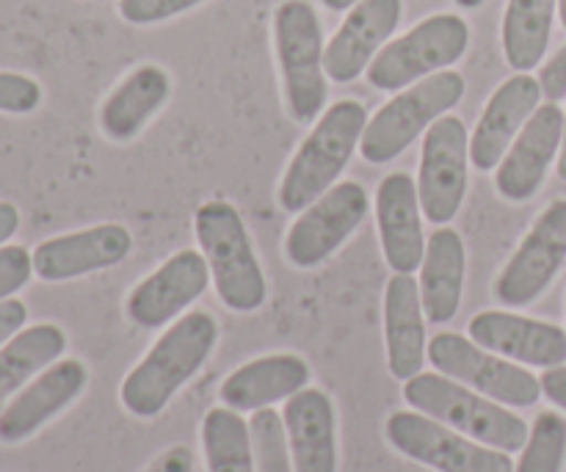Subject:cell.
<instances>
[{
    "label": "cell",
    "mask_w": 566,
    "mask_h": 472,
    "mask_svg": "<svg viewBox=\"0 0 566 472\" xmlns=\"http://www.w3.org/2000/svg\"><path fill=\"white\" fill-rule=\"evenodd\" d=\"M564 111L558 103H545L534 111L520 136L497 166L495 188L509 202H528L539 193L547 169L562 153Z\"/></svg>",
    "instance_id": "obj_13"
},
{
    "label": "cell",
    "mask_w": 566,
    "mask_h": 472,
    "mask_svg": "<svg viewBox=\"0 0 566 472\" xmlns=\"http://www.w3.org/2000/svg\"><path fill=\"white\" fill-rule=\"evenodd\" d=\"M542 97L545 94H542L539 77H531L528 72H517L503 81L470 136V164L479 171L497 169L525 122L539 108Z\"/></svg>",
    "instance_id": "obj_19"
},
{
    "label": "cell",
    "mask_w": 566,
    "mask_h": 472,
    "mask_svg": "<svg viewBox=\"0 0 566 472\" xmlns=\"http://www.w3.org/2000/svg\"><path fill=\"white\" fill-rule=\"evenodd\" d=\"M274 48L291 116L302 125L318 119L326 105V48L321 20L307 0L276 6Z\"/></svg>",
    "instance_id": "obj_6"
},
{
    "label": "cell",
    "mask_w": 566,
    "mask_h": 472,
    "mask_svg": "<svg viewBox=\"0 0 566 472\" xmlns=\"http://www.w3.org/2000/svg\"><path fill=\"white\" fill-rule=\"evenodd\" d=\"M566 263V199H556L536 219L517 252L495 282V298L503 307H528L551 287Z\"/></svg>",
    "instance_id": "obj_12"
},
{
    "label": "cell",
    "mask_w": 566,
    "mask_h": 472,
    "mask_svg": "<svg viewBox=\"0 0 566 472\" xmlns=\"http://www.w3.org/2000/svg\"><path fill=\"white\" fill-rule=\"evenodd\" d=\"M539 86L547 103H558L566 97V44L539 70Z\"/></svg>",
    "instance_id": "obj_34"
},
{
    "label": "cell",
    "mask_w": 566,
    "mask_h": 472,
    "mask_svg": "<svg viewBox=\"0 0 566 472\" xmlns=\"http://www.w3.org/2000/svg\"><path fill=\"white\" fill-rule=\"evenodd\" d=\"M558 177L566 182V111H564V138H562V155H558Z\"/></svg>",
    "instance_id": "obj_39"
},
{
    "label": "cell",
    "mask_w": 566,
    "mask_h": 472,
    "mask_svg": "<svg viewBox=\"0 0 566 472\" xmlns=\"http://www.w3.org/2000/svg\"><path fill=\"white\" fill-rule=\"evenodd\" d=\"M202 448L208 472H258L249 423L235 409L216 407L205 415Z\"/></svg>",
    "instance_id": "obj_28"
},
{
    "label": "cell",
    "mask_w": 566,
    "mask_h": 472,
    "mask_svg": "<svg viewBox=\"0 0 566 472\" xmlns=\"http://www.w3.org/2000/svg\"><path fill=\"white\" fill-rule=\"evenodd\" d=\"M42 103V86L20 72H0V111L3 114H31Z\"/></svg>",
    "instance_id": "obj_31"
},
{
    "label": "cell",
    "mask_w": 566,
    "mask_h": 472,
    "mask_svg": "<svg viewBox=\"0 0 566 472\" xmlns=\"http://www.w3.org/2000/svg\"><path fill=\"white\" fill-rule=\"evenodd\" d=\"M199 3L205 0H119V14L130 25H155V22L171 20Z\"/></svg>",
    "instance_id": "obj_32"
},
{
    "label": "cell",
    "mask_w": 566,
    "mask_h": 472,
    "mask_svg": "<svg viewBox=\"0 0 566 472\" xmlns=\"http://www.w3.org/2000/svg\"><path fill=\"white\" fill-rule=\"evenodd\" d=\"M457 6H462V9H479V6H484L486 0H453Z\"/></svg>",
    "instance_id": "obj_41"
},
{
    "label": "cell",
    "mask_w": 566,
    "mask_h": 472,
    "mask_svg": "<svg viewBox=\"0 0 566 472\" xmlns=\"http://www.w3.org/2000/svg\"><path fill=\"white\" fill-rule=\"evenodd\" d=\"M86 381L88 370L81 359H59L50 368H44L0 412V442L20 445V442L31 440L44 423L64 412L86 390Z\"/></svg>",
    "instance_id": "obj_15"
},
{
    "label": "cell",
    "mask_w": 566,
    "mask_h": 472,
    "mask_svg": "<svg viewBox=\"0 0 566 472\" xmlns=\"http://www.w3.org/2000/svg\"><path fill=\"white\" fill-rule=\"evenodd\" d=\"M376 224L381 252L396 274H412L423 263L426 238L420 221L418 182L407 171H392L376 191Z\"/></svg>",
    "instance_id": "obj_20"
},
{
    "label": "cell",
    "mask_w": 566,
    "mask_h": 472,
    "mask_svg": "<svg viewBox=\"0 0 566 472\" xmlns=\"http://www.w3.org/2000/svg\"><path fill=\"white\" fill-rule=\"evenodd\" d=\"M365 127L368 111L357 99H340L321 114L318 125L304 138L282 177L280 204L287 213H302L335 186L363 141Z\"/></svg>",
    "instance_id": "obj_2"
},
{
    "label": "cell",
    "mask_w": 566,
    "mask_h": 472,
    "mask_svg": "<svg viewBox=\"0 0 566 472\" xmlns=\"http://www.w3.org/2000/svg\"><path fill=\"white\" fill-rule=\"evenodd\" d=\"M464 269L468 254L462 235L453 227H437L426 241L420 263V302L429 324L442 326L457 318L464 291Z\"/></svg>",
    "instance_id": "obj_24"
},
{
    "label": "cell",
    "mask_w": 566,
    "mask_h": 472,
    "mask_svg": "<svg viewBox=\"0 0 566 472\" xmlns=\"http://www.w3.org/2000/svg\"><path fill=\"white\" fill-rule=\"evenodd\" d=\"M542 392L547 396V401L556 403L558 409L566 412V365H558V368H547L545 376H542Z\"/></svg>",
    "instance_id": "obj_37"
},
{
    "label": "cell",
    "mask_w": 566,
    "mask_h": 472,
    "mask_svg": "<svg viewBox=\"0 0 566 472\" xmlns=\"http://www.w3.org/2000/svg\"><path fill=\"white\" fill-rule=\"evenodd\" d=\"M31 274L33 260L25 247H0V302L22 291Z\"/></svg>",
    "instance_id": "obj_33"
},
{
    "label": "cell",
    "mask_w": 566,
    "mask_h": 472,
    "mask_svg": "<svg viewBox=\"0 0 566 472\" xmlns=\"http://www.w3.org/2000/svg\"><path fill=\"white\" fill-rule=\"evenodd\" d=\"M310 381V365L296 354H271L252 359L232 370L221 381L219 398L235 412H258V409L280 403L302 392Z\"/></svg>",
    "instance_id": "obj_23"
},
{
    "label": "cell",
    "mask_w": 566,
    "mask_h": 472,
    "mask_svg": "<svg viewBox=\"0 0 566 472\" xmlns=\"http://www.w3.org/2000/svg\"><path fill=\"white\" fill-rule=\"evenodd\" d=\"M558 14H562V25L566 31V0H558Z\"/></svg>",
    "instance_id": "obj_42"
},
{
    "label": "cell",
    "mask_w": 566,
    "mask_h": 472,
    "mask_svg": "<svg viewBox=\"0 0 566 472\" xmlns=\"http://www.w3.org/2000/svg\"><path fill=\"white\" fill-rule=\"evenodd\" d=\"M385 343L387 368L396 379L407 381L423 370L429 359L426 348V313L420 285L412 274H392L385 291Z\"/></svg>",
    "instance_id": "obj_22"
},
{
    "label": "cell",
    "mask_w": 566,
    "mask_h": 472,
    "mask_svg": "<svg viewBox=\"0 0 566 472\" xmlns=\"http://www.w3.org/2000/svg\"><path fill=\"white\" fill-rule=\"evenodd\" d=\"M470 340L486 352L506 357L531 368H558L566 365V332L547 321L525 318V315L486 310L473 315L468 324Z\"/></svg>",
    "instance_id": "obj_16"
},
{
    "label": "cell",
    "mask_w": 566,
    "mask_h": 472,
    "mask_svg": "<svg viewBox=\"0 0 566 472\" xmlns=\"http://www.w3.org/2000/svg\"><path fill=\"white\" fill-rule=\"evenodd\" d=\"M401 22V0H359L343 25L329 39L324 53L326 77L332 83H352L368 72L387 39Z\"/></svg>",
    "instance_id": "obj_17"
},
{
    "label": "cell",
    "mask_w": 566,
    "mask_h": 472,
    "mask_svg": "<svg viewBox=\"0 0 566 472\" xmlns=\"http://www.w3.org/2000/svg\"><path fill=\"white\" fill-rule=\"evenodd\" d=\"M566 464V420L558 412H539L528 431L514 472H562Z\"/></svg>",
    "instance_id": "obj_29"
},
{
    "label": "cell",
    "mask_w": 566,
    "mask_h": 472,
    "mask_svg": "<svg viewBox=\"0 0 566 472\" xmlns=\"http://www.w3.org/2000/svg\"><path fill=\"white\" fill-rule=\"evenodd\" d=\"M370 199L359 182H337L293 221L285 238V258L293 269H315L329 260L368 216Z\"/></svg>",
    "instance_id": "obj_11"
},
{
    "label": "cell",
    "mask_w": 566,
    "mask_h": 472,
    "mask_svg": "<svg viewBox=\"0 0 566 472\" xmlns=\"http://www.w3.org/2000/svg\"><path fill=\"white\" fill-rule=\"evenodd\" d=\"M133 235L122 224H97L70 235L48 238L33 249V274L44 282H64L94 274L127 260Z\"/></svg>",
    "instance_id": "obj_18"
},
{
    "label": "cell",
    "mask_w": 566,
    "mask_h": 472,
    "mask_svg": "<svg viewBox=\"0 0 566 472\" xmlns=\"http://www.w3.org/2000/svg\"><path fill=\"white\" fill-rule=\"evenodd\" d=\"M468 127L459 116H440L426 130L418 171L420 210L434 227H446L457 219L468 193Z\"/></svg>",
    "instance_id": "obj_10"
},
{
    "label": "cell",
    "mask_w": 566,
    "mask_h": 472,
    "mask_svg": "<svg viewBox=\"0 0 566 472\" xmlns=\"http://www.w3.org/2000/svg\"><path fill=\"white\" fill-rule=\"evenodd\" d=\"M249 434H252L254 468H258V472H296L293 470L285 418L276 409H258L254 418L249 420Z\"/></svg>",
    "instance_id": "obj_30"
},
{
    "label": "cell",
    "mask_w": 566,
    "mask_h": 472,
    "mask_svg": "<svg viewBox=\"0 0 566 472\" xmlns=\"http://www.w3.org/2000/svg\"><path fill=\"white\" fill-rule=\"evenodd\" d=\"M403 401L415 412L429 415L497 451L517 453L528 442V423L520 415L442 374H418L403 381Z\"/></svg>",
    "instance_id": "obj_3"
},
{
    "label": "cell",
    "mask_w": 566,
    "mask_h": 472,
    "mask_svg": "<svg viewBox=\"0 0 566 472\" xmlns=\"http://www.w3.org/2000/svg\"><path fill=\"white\" fill-rule=\"evenodd\" d=\"M429 363L437 374L457 379L459 385L503 403V407H534L542 396V381L523 365L486 352L470 337L440 332L429 343Z\"/></svg>",
    "instance_id": "obj_8"
},
{
    "label": "cell",
    "mask_w": 566,
    "mask_h": 472,
    "mask_svg": "<svg viewBox=\"0 0 566 472\" xmlns=\"http://www.w3.org/2000/svg\"><path fill=\"white\" fill-rule=\"evenodd\" d=\"M144 472H193V453L191 448L175 445L160 453Z\"/></svg>",
    "instance_id": "obj_36"
},
{
    "label": "cell",
    "mask_w": 566,
    "mask_h": 472,
    "mask_svg": "<svg viewBox=\"0 0 566 472\" xmlns=\"http://www.w3.org/2000/svg\"><path fill=\"white\" fill-rule=\"evenodd\" d=\"M470 48V25L459 14L442 11L420 20L403 36L379 50L368 66V83L379 92H401L423 77L457 64Z\"/></svg>",
    "instance_id": "obj_7"
},
{
    "label": "cell",
    "mask_w": 566,
    "mask_h": 472,
    "mask_svg": "<svg viewBox=\"0 0 566 472\" xmlns=\"http://www.w3.org/2000/svg\"><path fill=\"white\" fill-rule=\"evenodd\" d=\"M385 434L401 457L437 472H514L506 451L481 445L429 415L392 412Z\"/></svg>",
    "instance_id": "obj_9"
},
{
    "label": "cell",
    "mask_w": 566,
    "mask_h": 472,
    "mask_svg": "<svg viewBox=\"0 0 566 472\" xmlns=\"http://www.w3.org/2000/svg\"><path fill=\"white\" fill-rule=\"evenodd\" d=\"M171 92V77L164 66L142 64L108 94L99 108V130L111 141H130L149 119L164 108Z\"/></svg>",
    "instance_id": "obj_25"
},
{
    "label": "cell",
    "mask_w": 566,
    "mask_h": 472,
    "mask_svg": "<svg viewBox=\"0 0 566 472\" xmlns=\"http://www.w3.org/2000/svg\"><path fill=\"white\" fill-rule=\"evenodd\" d=\"M219 340V324L210 313H188L158 337L147 357L122 381L119 398L130 415L153 420L171 398L202 370Z\"/></svg>",
    "instance_id": "obj_1"
},
{
    "label": "cell",
    "mask_w": 566,
    "mask_h": 472,
    "mask_svg": "<svg viewBox=\"0 0 566 472\" xmlns=\"http://www.w3.org/2000/svg\"><path fill=\"white\" fill-rule=\"evenodd\" d=\"M285 431L296 472H337L335 403L324 390L304 387L285 403Z\"/></svg>",
    "instance_id": "obj_21"
},
{
    "label": "cell",
    "mask_w": 566,
    "mask_h": 472,
    "mask_svg": "<svg viewBox=\"0 0 566 472\" xmlns=\"http://www.w3.org/2000/svg\"><path fill=\"white\" fill-rule=\"evenodd\" d=\"M25 321H28V307L20 302V298L11 296L6 298V302H0V348H3L17 332H22Z\"/></svg>",
    "instance_id": "obj_35"
},
{
    "label": "cell",
    "mask_w": 566,
    "mask_h": 472,
    "mask_svg": "<svg viewBox=\"0 0 566 472\" xmlns=\"http://www.w3.org/2000/svg\"><path fill=\"white\" fill-rule=\"evenodd\" d=\"M208 282L210 265L205 254L182 249L133 287L127 298V318L142 329H160L191 307L208 291Z\"/></svg>",
    "instance_id": "obj_14"
},
{
    "label": "cell",
    "mask_w": 566,
    "mask_h": 472,
    "mask_svg": "<svg viewBox=\"0 0 566 472\" xmlns=\"http://www.w3.org/2000/svg\"><path fill=\"white\" fill-rule=\"evenodd\" d=\"M464 77L442 70L401 88L390 103L376 111L359 141V153L368 164H390L412 147L420 133L429 130L440 116L457 108L464 97Z\"/></svg>",
    "instance_id": "obj_5"
},
{
    "label": "cell",
    "mask_w": 566,
    "mask_h": 472,
    "mask_svg": "<svg viewBox=\"0 0 566 472\" xmlns=\"http://www.w3.org/2000/svg\"><path fill=\"white\" fill-rule=\"evenodd\" d=\"M20 230V210L11 202H0V247Z\"/></svg>",
    "instance_id": "obj_38"
},
{
    "label": "cell",
    "mask_w": 566,
    "mask_h": 472,
    "mask_svg": "<svg viewBox=\"0 0 566 472\" xmlns=\"http://www.w3.org/2000/svg\"><path fill=\"white\" fill-rule=\"evenodd\" d=\"M321 3L332 11H346V9H352L354 3H359V0H321Z\"/></svg>",
    "instance_id": "obj_40"
},
{
    "label": "cell",
    "mask_w": 566,
    "mask_h": 472,
    "mask_svg": "<svg viewBox=\"0 0 566 472\" xmlns=\"http://www.w3.org/2000/svg\"><path fill=\"white\" fill-rule=\"evenodd\" d=\"M558 0H509L503 14V53L514 72L539 66L551 48Z\"/></svg>",
    "instance_id": "obj_27"
},
{
    "label": "cell",
    "mask_w": 566,
    "mask_h": 472,
    "mask_svg": "<svg viewBox=\"0 0 566 472\" xmlns=\"http://www.w3.org/2000/svg\"><path fill=\"white\" fill-rule=\"evenodd\" d=\"M193 227L224 307L232 313H254L263 307L269 287L241 213L224 199H216L197 210Z\"/></svg>",
    "instance_id": "obj_4"
},
{
    "label": "cell",
    "mask_w": 566,
    "mask_h": 472,
    "mask_svg": "<svg viewBox=\"0 0 566 472\" xmlns=\"http://www.w3.org/2000/svg\"><path fill=\"white\" fill-rule=\"evenodd\" d=\"M66 352V335L55 324H36L22 329L0 348V412L9 398L20 390L31 376L42 374Z\"/></svg>",
    "instance_id": "obj_26"
}]
</instances>
